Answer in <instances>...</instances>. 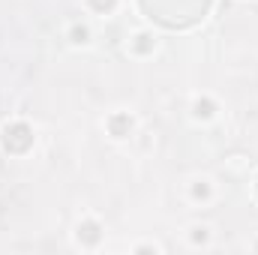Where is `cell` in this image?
I'll list each match as a JSON object with an SVG mask.
<instances>
[{
	"label": "cell",
	"instance_id": "1",
	"mask_svg": "<svg viewBox=\"0 0 258 255\" xmlns=\"http://www.w3.org/2000/svg\"><path fill=\"white\" fill-rule=\"evenodd\" d=\"M3 144L9 153H27L33 144V129L27 123H9L3 129Z\"/></svg>",
	"mask_w": 258,
	"mask_h": 255
},
{
	"label": "cell",
	"instance_id": "2",
	"mask_svg": "<svg viewBox=\"0 0 258 255\" xmlns=\"http://www.w3.org/2000/svg\"><path fill=\"white\" fill-rule=\"evenodd\" d=\"M99 237H102V231H99V225H96V222H81V225H78V240H81V243L96 246V243H99Z\"/></svg>",
	"mask_w": 258,
	"mask_h": 255
},
{
	"label": "cell",
	"instance_id": "3",
	"mask_svg": "<svg viewBox=\"0 0 258 255\" xmlns=\"http://www.w3.org/2000/svg\"><path fill=\"white\" fill-rule=\"evenodd\" d=\"M108 129H111V135H114V138H126L129 129H132L129 114H114V117L108 120Z\"/></svg>",
	"mask_w": 258,
	"mask_h": 255
},
{
	"label": "cell",
	"instance_id": "4",
	"mask_svg": "<svg viewBox=\"0 0 258 255\" xmlns=\"http://www.w3.org/2000/svg\"><path fill=\"white\" fill-rule=\"evenodd\" d=\"M153 48V39L147 36V33H141V36H135V51H141V54H147Z\"/></svg>",
	"mask_w": 258,
	"mask_h": 255
},
{
	"label": "cell",
	"instance_id": "5",
	"mask_svg": "<svg viewBox=\"0 0 258 255\" xmlns=\"http://www.w3.org/2000/svg\"><path fill=\"white\" fill-rule=\"evenodd\" d=\"M195 114H198V117H210V114H213V102H210V99H198V102H195Z\"/></svg>",
	"mask_w": 258,
	"mask_h": 255
},
{
	"label": "cell",
	"instance_id": "6",
	"mask_svg": "<svg viewBox=\"0 0 258 255\" xmlns=\"http://www.w3.org/2000/svg\"><path fill=\"white\" fill-rule=\"evenodd\" d=\"M114 3H117V0H90V6H93L96 12H108V9H114Z\"/></svg>",
	"mask_w": 258,
	"mask_h": 255
},
{
	"label": "cell",
	"instance_id": "7",
	"mask_svg": "<svg viewBox=\"0 0 258 255\" xmlns=\"http://www.w3.org/2000/svg\"><path fill=\"white\" fill-rule=\"evenodd\" d=\"M72 39L75 42H87V27H72Z\"/></svg>",
	"mask_w": 258,
	"mask_h": 255
},
{
	"label": "cell",
	"instance_id": "8",
	"mask_svg": "<svg viewBox=\"0 0 258 255\" xmlns=\"http://www.w3.org/2000/svg\"><path fill=\"white\" fill-rule=\"evenodd\" d=\"M207 192H210V189H207L204 183H198V186L192 189V195H195V198H207Z\"/></svg>",
	"mask_w": 258,
	"mask_h": 255
}]
</instances>
